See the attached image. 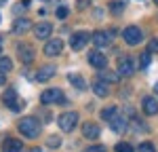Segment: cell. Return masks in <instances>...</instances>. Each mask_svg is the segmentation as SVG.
Listing matches in <instances>:
<instances>
[{
	"label": "cell",
	"instance_id": "1",
	"mask_svg": "<svg viewBox=\"0 0 158 152\" xmlns=\"http://www.w3.org/2000/svg\"><path fill=\"white\" fill-rule=\"evenodd\" d=\"M17 129H19L21 135H25V137H30V139H36L38 133H40V125H38V120L34 116H23L17 123Z\"/></svg>",
	"mask_w": 158,
	"mask_h": 152
},
{
	"label": "cell",
	"instance_id": "2",
	"mask_svg": "<svg viewBox=\"0 0 158 152\" xmlns=\"http://www.w3.org/2000/svg\"><path fill=\"white\" fill-rule=\"evenodd\" d=\"M57 123H59L61 131L70 133V131H74L76 125H78V114H76V112H63L59 118H57Z\"/></svg>",
	"mask_w": 158,
	"mask_h": 152
},
{
	"label": "cell",
	"instance_id": "3",
	"mask_svg": "<svg viewBox=\"0 0 158 152\" xmlns=\"http://www.w3.org/2000/svg\"><path fill=\"white\" fill-rule=\"evenodd\" d=\"M137 68V61H135L131 55H120L118 57V74L120 76H131Z\"/></svg>",
	"mask_w": 158,
	"mask_h": 152
},
{
	"label": "cell",
	"instance_id": "4",
	"mask_svg": "<svg viewBox=\"0 0 158 152\" xmlns=\"http://www.w3.org/2000/svg\"><path fill=\"white\" fill-rule=\"evenodd\" d=\"M91 36H93V34H89V32H85V30L74 32L72 36H70V47H72L74 51H82L86 47V42L91 40Z\"/></svg>",
	"mask_w": 158,
	"mask_h": 152
},
{
	"label": "cell",
	"instance_id": "5",
	"mask_svg": "<svg viewBox=\"0 0 158 152\" xmlns=\"http://www.w3.org/2000/svg\"><path fill=\"white\" fill-rule=\"evenodd\" d=\"M40 101L42 103H63L65 97H63V91L61 89H47V91H42V95H40Z\"/></svg>",
	"mask_w": 158,
	"mask_h": 152
},
{
	"label": "cell",
	"instance_id": "6",
	"mask_svg": "<svg viewBox=\"0 0 158 152\" xmlns=\"http://www.w3.org/2000/svg\"><path fill=\"white\" fill-rule=\"evenodd\" d=\"M122 38H124V42H127V44L135 47V44H139V42H141L143 34H141V30H139L137 25H129V27H124V32H122Z\"/></svg>",
	"mask_w": 158,
	"mask_h": 152
},
{
	"label": "cell",
	"instance_id": "7",
	"mask_svg": "<svg viewBox=\"0 0 158 152\" xmlns=\"http://www.w3.org/2000/svg\"><path fill=\"white\" fill-rule=\"evenodd\" d=\"M17 55H19V59L23 63H30L34 57H36V51L32 44H27V42H21V44H17Z\"/></svg>",
	"mask_w": 158,
	"mask_h": 152
},
{
	"label": "cell",
	"instance_id": "8",
	"mask_svg": "<svg viewBox=\"0 0 158 152\" xmlns=\"http://www.w3.org/2000/svg\"><path fill=\"white\" fill-rule=\"evenodd\" d=\"M61 51H63V40H59V38L47 40V44H44V55L47 57H57Z\"/></svg>",
	"mask_w": 158,
	"mask_h": 152
},
{
	"label": "cell",
	"instance_id": "9",
	"mask_svg": "<svg viewBox=\"0 0 158 152\" xmlns=\"http://www.w3.org/2000/svg\"><path fill=\"white\" fill-rule=\"evenodd\" d=\"M91 40L95 42V47H97V49H106V47H110V34H108V32L97 30V32H93Z\"/></svg>",
	"mask_w": 158,
	"mask_h": 152
},
{
	"label": "cell",
	"instance_id": "10",
	"mask_svg": "<svg viewBox=\"0 0 158 152\" xmlns=\"http://www.w3.org/2000/svg\"><path fill=\"white\" fill-rule=\"evenodd\" d=\"M89 63L95 65V68H99V70H103L106 63H108V59H106V55H103L101 51H91V53H89Z\"/></svg>",
	"mask_w": 158,
	"mask_h": 152
},
{
	"label": "cell",
	"instance_id": "11",
	"mask_svg": "<svg viewBox=\"0 0 158 152\" xmlns=\"http://www.w3.org/2000/svg\"><path fill=\"white\" fill-rule=\"evenodd\" d=\"M51 32H53V25L47 23V21H40V23H36V27H34V34H36L38 40H47V38L51 36Z\"/></svg>",
	"mask_w": 158,
	"mask_h": 152
},
{
	"label": "cell",
	"instance_id": "12",
	"mask_svg": "<svg viewBox=\"0 0 158 152\" xmlns=\"http://www.w3.org/2000/svg\"><path fill=\"white\" fill-rule=\"evenodd\" d=\"M93 91H95V95H99V97H106V95L110 93L108 80H103L101 76H99V78H95V80H93Z\"/></svg>",
	"mask_w": 158,
	"mask_h": 152
},
{
	"label": "cell",
	"instance_id": "13",
	"mask_svg": "<svg viewBox=\"0 0 158 152\" xmlns=\"http://www.w3.org/2000/svg\"><path fill=\"white\" fill-rule=\"evenodd\" d=\"M99 133H101V129H99V125H95V123H85V125H82V135H85L86 139H97Z\"/></svg>",
	"mask_w": 158,
	"mask_h": 152
},
{
	"label": "cell",
	"instance_id": "14",
	"mask_svg": "<svg viewBox=\"0 0 158 152\" xmlns=\"http://www.w3.org/2000/svg\"><path fill=\"white\" fill-rule=\"evenodd\" d=\"M141 108H143V114H148V116H152V114H158V101L150 95V97H143V101H141Z\"/></svg>",
	"mask_w": 158,
	"mask_h": 152
},
{
	"label": "cell",
	"instance_id": "15",
	"mask_svg": "<svg viewBox=\"0 0 158 152\" xmlns=\"http://www.w3.org/2000/svg\"><path fill=\"white\" fill-rule=\"evenodd\" d=\"M55 76V65H42L40 70L36 72V80L38 82H47Z\"/></svg>",
	"mask_w": 158,
	"mask_h": 152
},
{
	"label": "cell",
	"instance_id": "16",
	"mask_svg": "<svg viewBox=\"0 0 158 152\" xmlns=\"http://www.w3.org/2000/svg\"><path fill=\"white\" fill-rule=\"evenodd\" d=\"M17 101H19V97H17V91H15V89H6V91L2 93V103H4L6 108H13Z\"/></svg>",
	"mask_w": 158,
	"mask_h": 152
},
{
	"label": "cell",
	"instance_id": "17",
	"mask_svg": "<svg viewBox=\"0 0 158 152\" xmlns=\"http://www.w3.org/2000/svg\"><path fill=\"white\" fill-rule=\"evenodd\" d=\"M23 150V144L19 139H6L2 144V152H21Z\"/></svg>",
	"mask_w": 158,
	"mask_h": 152
},
{
	"label": "cell",
	"instance_id": "18",
	"mask_svg": "<svg viewBox=\"0 0 158 152\" xmlns=\"http://www.w3.org/2000/svg\"><path fill=\"white\" fill-rule=\"evenodd\" d=\"M68 80H70V85H74L78 91L86 89V80H85L80 74H76V72H70V74H68Z\"/></svg>",
	"mask_w": 158,
	"mask_h": 152
},
{
	"label": "cell",
	"instance_id": "19",
	"mask_svg": "<svg viewBox=\"0 0 158 152\" xmlns=\"http://www.w3.org/2000/svg\"><path fill=\"white\" fill-rule=\"evenodd\" d=\"M27 30H32V21L30 19H17L15 25H13V32L15 34H25Z\"/></svg>",
	"mask_w": 158,
	"mask_h": 152
},
{
	"label": "cell",
	"instance_id": "20",
	"mask_svg": "<svg viewBox=\"0 0 158 152\" xmlns=\"http://www.w3.org/2000/svg\"><path fill=\"white\" fill-rule=\"evenodd\" d=\"M116 116H118V108L116 106H108V108L101 110V118L103 120H114Z\"/></svg>",
	"mask_w": 158,
	"mask_h": 152
},
{
	"label": "cell",
	"instance_id": "21",
	"mask_svg": "<svg viewBox=\"0 0 158 152\" xmlns=\"http://www.w3.org/2000/svg\"><path fill=\"white\" fill-rule=\"evenodd\" d=\"M11 70H13V61L9 57H0V72L6 74V72H11Z\"/></svg>",
	"mask_w": 158,
	"mask_h": 152
},
{
	"label": "cell",
	"instance_id": "22",
	"mask_svg": "<svg viewBox=\"0 0 158 152\" xmlns=\"http://www.w3.org/2000/svg\"><path fill=\"white\" fill-rule=\"evenodd\" d=\"M101 78H103V80H108V82H118V80H120V74H116V72H110V70H103Z\"/></svg>",
	"mask_w": 158,
	"mask_h": 152
},
{
	"label": "cell",
	"instance_id": "23",
	"mask_svg": "<svg viewBox=\"0 0 158 152\" xmlns=\"http://www.w3.org/2000/svg\"><path fill=\"white\" fill-rule=\"evenodd\" d=\"M110 123H112V129H114V131H124V120H122L120 116H116V118L110 120Z\"/></svg>",
	"mask_w": 158,
	"mask_h": 152
},
{
	"label": "cell",
	"instance_id": "24",
	"mask_svg": "<svg viewBox=\"0 0 158 152\" xmlns=\"http://www.w3.org/2000/svg\"><path fill=\"white\" fill-rule=\"evenodd\" d=\"M47 146H49V148H59L61 146V137L59 135H51V137L47 139Z\"/></svg>",
	"mask_w": 158,
	"mask_h": 152
},
{
	"label": "cell",
	"instance_id": "25",
	"mask_svg": "<svg viewBox=\"0 0 158 152\" xmlns=\"http://www.w3.org/2000/svg\"><path fill=\"white\" fill-rule=\"evenodd\" d=\"M116 152H135L133 146L131 144H127V141H120L118 146H116Z\"/></svg>",
	"mask_w": 158,
	"mask_h": 152
},
{
	"label": "cell",
	"instance_id": "26",
	"mask_svg": "<svg viewBox=\"0 0 158 152\" xmlns=\"http://www.w3.org/2000/svg\"><path fill=\"white\" fill-rule=\"evenodd\" d=\"M139 152H156V148L150 141H143V144H139Z\"/></svg>",
	"mask_w": 158,
	"mask_h": 152
},
{
	"label": "cell",
	"instance_id": "27",
	"mask_svg": "<svg viewBox=\"0 0 158 152\" xmlns=\"http://www.w3.org/2000/svg\"><path fill=\"white\" fill-rule=\"evenodd\" d=\"M110 6H112V13H114V15H118V13L124 11V4H122V2H112Z\"/></svg>",
	"mask_w": 158,
	"mask_h": 152
},
{
	"label": "cell",
	"instance_id": "28",
	"mask_svg": "<svg viewBox=\"0 0 158 152\" xmlns=\"http://www.w3.org/2000/svg\"><path fill=\"white\" fill-rule=\"evenodd\" d=\"M139 57H141V59H139V65H141V68H146L148 63H150V51H146V53H141Z\"/></svg>",
	"mask_w": 158,
	"mask_h": 152
},
{
	"label": "cell",
	"instance_id": "29",
	"mask_svg": "<svg viewBox=\"0 0 158 152\" xmlns=\"http://www.w3.org/2000/svg\"><path fill=\"white\" fill-rule=\"evenodd\" d=\"M148 51H150V53H158V40H156V38H154V40H150Z\"/></svg>",
	"mask_w": 158,
	"mask_h": 152
},
{
	"label": "cell",
	"instance_id": "30",
	"mask_svg": "<svg viewBox=\"0 0 158 152\" xmlns=\"http://www.w3.org/2000/svg\"><path fill=\"white\" fill-rule=\"evenodd\" d=\"M68 6H59V9H57V17H59V19H65V17H68Z\"/></svg>",
	"mask_w": 158,
	"mask_h": 152
},
{
	"label": "cell",
	"instance_id": "31",
	"mask_svg": "<svg viewBox=\"0 0 158 152\" xmlns=\"http://www.w3.org/2000/svg\"><path fill=\"white\" fill-rule=\"evenodd\" d=\"M85 152H106V148L103 146H89Z\"/></svg>",
	"mask_w": 158,
	"mask_h": 152
},
{
	"label": "cell",
	"instance_id": "32",
	"mask_svg": "<svg viewBox=\"0 0 158 152\" xmlns=\"http://www.w3.org/2000/svg\"><path fill=\"white\" fill-rule=\"evenodd\" d=\"M89 6V0H78V9H85Z\"/></svg>",
	"mask_w": 158,
	"mask_h": 152
},
{
	"label": "cell",
	"instance_id": "33",
	"mask_svg": "<svg viewBox=\"0 0 158 152\" xmlns=\"http://www.w3.org/2000/svg\"><path fill=\"white\" fill-rule=\"evenodd\" d=\"M2 82H4V74L0 72V87H2Z\"/></svg>",
	"mask_w": 158,
	"mask_h": 152
},
{
	"label": "cell",
	"instance_id": "34",
	"mask_svg": "<svg viewBox=\"0 0 158 152\" xmlns=\"http://www.w3.org/2000/svg\"><path fill=\"white\" fill-rule=\"evenodd\" d=\"M154 93H156V95H158V82H156V85H154Z\"/></svg>",
	"mask_w": 158,
	"mask_h": 152
},
{
	"label": "cell",
	"instance_id": "35",
	"mask_svg": "<svg viewBox=\"0 0 158 152\" xmlns=\"http://www.w3.org/2000/svg\"><path fill=\"white\" fill-rule=\"evenodd\" d=\"M30 152H42V150H40V148H34V150H30Z\"/></svg>",
	"mask_w": 158,
	"mask_h": 152
},
{
	"label": "cell",
	"instance_id": "36",
	"mask_svg": "<svg viewBox=\"0 0 158 152\" xmlns=\"http://www.w3.org/2000/svg\"><path fill=\"white\" fill-rule=\"evenodd\" d=\"M0 55H2V42H0Z\"/></svg>",
	"mask_w": 158,
	"mask_h": 152
},
{
	"label": "cell",
	"instance_id": "37",
	"mask_svg": "<svg viewBox=\"0 0 158 152\" xmlns=\"http://www.w3.org/2000/svg\"><path fill=\"white\" fill-rule=\"evenodd\" d=\"M2 2H4V0H0V4H2Z\"/></svg>",
	"mask_w": 158,
	"mask_h": 152
},
{
	"label": "cell",
	"instance_id": "38",
	"mask_svg": "<svg viewBox=\"0 0 158 152\" xmlns=\"http://www.w3.org/2000/svg\"><path fill=\"white\" fill-rule=\"evenodd\" d=\"M154 2H156V4H158V0H154Z\"/></svg>",
	"mask_w": 158,
	"mask_h": 152
}]
</instances>
